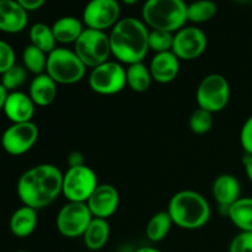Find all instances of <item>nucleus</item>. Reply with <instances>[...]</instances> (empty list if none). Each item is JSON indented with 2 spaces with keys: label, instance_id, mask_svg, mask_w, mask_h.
Returning <instances> with one entry per match:
<instances>
[{
  "label": "nucleus",
  "instance_id": "f257e3e1",
  "mask_svg": "<svg viewBox=\"0 0 252 252\" xmlns=\"http://www.w3.org/2000/svg\"><path fill=\"white\" fill-rule=\"evenodd\" d=\"M63 187V172L52 164H39L26 170L17 181L16 192L24 206L42 209L53 203Z\"/></svg>",
  "mask_w": 252,
  "mask_h": 252
},
{
  "label": "nucleus",
  "instance_id": "f03ea898",
  "mask_svg": "<svg viewBox=\"0 0 252 252\" xmlns=\"http://www.w3.org/2000/svg\"><path fill=\"white\" fill-rule=\"evenodd\" d=\"M110 37L112 56L127 65L140 63L149 52V30L143 20L123 17L111 29Z\"/></svg>",
  "mask_w": 252,
  "mask_h": 252
},
{
  "label": "nucleus",
  "instance_id": "7ed1b4c3",
  "mask_svg": "<svg viewBox=\"0 0 252 252\" xmlns=\"http://www.w3.org/2000/svg\"><path fill=\"white\" fill-rule=\"evenodd\" d=\"M167 212L175 225L185 230H197L207 225L212 209L208 201L201 193L184 189L171 197Z\"/></svg>",
  "mask_w": 252,
  "mask_h": 252
},
{
  "label": "nucleus",
  "instance_id": "20e7f679",
  "mask_svg": "<svg viewBox=\"0 0 252 252\" xmlns=\"http://www.w3.org/2000/svg\"><path fill=\"white\" fill-rule=\"evenodd\" d=\"M142 17L152 30L175 33L189 21L187 4L184 0H147L142 7Z\"/></svg>",
  "mask_w": 252,
  "mask_h": 252
},
{
  "label": "nucleus",
  "instance_id": "39448f33",
  "mask_svg": "<svg viewBox=\"0 0 252 252\" xmlns=\"http://www.w3.org/2000/svg\"><path fill=\"white\" fill-rule=\"evenodd\" d=\"M86 66L80 61L74 49L57 47L48 54L46 73L62 85H73L83 80L86 74Z\"/></svg>",
  "mask_w": 252,
  "mask_h": 252
},
{
  "label": "nucleus",
  "instance_id": "423d86ee",
  "mask_svg": "<svg viewBox=\"0 0 252 252\" xmlns=\"http://www.w3.org/2000/svg\"><path fill=\"white\" fill-rule=\"evenodd\" d=\"M74 52L86 68H96L110 61L112 56L110 37L103 31L85 29L74 43Z\"/></svg>",
  "mask_w": 252,
  "mask_h": 252
},
{
  "label": "nucleus",
  "instance_id": "0eeeda50",
  "mask_svg": "<svg viewBox=\"0 0 252 252\" xmlns=\"http://www.w3.org/2000/svg\"><path fill=\"white\" fill-rule=\"evenodd\" d=\"M97 186V175L90 166L81 165L68 167L63 174L62 194L68 199V202L86 203Z\"/></svg>",
  "mask_w": 252,
  "mask_h": 252
},
{
  "label": "nucleus",
  "instance_id": "6e6552de",
  "mask_svg": "<svg viewBox=\"0 0 252 252\" xmlns=\"http://www.w3.org/2000/svg\"><path fill=\"white\" fill-rule=\"evenodd\" d=\"M197 105L199 108L217 113L223 111L230 100V85L221 74L204 76L196 91Z\"/></svg>",
  "mask_w": 252,
  "mask_h": 252
},
{
  "label": "nucleus",
  "instance_id": "1a4fd4ad",
  "mask_svg": "<svg viewBox=\"0 0 252 252\" xmlns=\"http://www.w3.org/2000/svg\"><path fill=\"white\" fill-rule=\"evenodd\" d=\"M89 85L98 95H115L127 86L126 68L120 62L108 61L91 69Z\"/></svg>",
  "mask_w": 252,
  "mask_h": 252
},
{
  "label": "nucleus",
  "instance_id": "9d476101",
  "mask_svg": "<svg viewBox=\"0 0 252 252\" xmlns=\"http://www.w3.org/2000/svg\"><path fill=\"white\" fill-rule=\"evenodd\" d=\"M93 218V214L86 203L68 202L57 214V230L64 238L76 239L80 236L83 238Z\"/></svg>",
  "mask_w": 252,
  "mask_h": 252
},
{
  "label": "nucleus",
  "instance_id": "9b49d317",
  "mask_svg": "<svg viewBox=\"0 0 252 252\" xmlns=\"http://www.w3.org/2000/svg\"><path fill=\"white\" fill-rule=\"evenodd\" d=\"M39 130L33 122L12 123L1 135V147L7 154L20 157L34 147L38 140Z\"/></svg>",
  "mask_w": 252,
  "mask_h": 252
},
{
  "label": "nucleus",
  "instance_id": "f8f14e48",
  "mask_svg": "<svg viewBox=\"0 0 252 252\" xmlns=\"http://www.w3.org/2000/svg\"><path fill=\"white\" fill-rule=\"evenodd\" d=\"M121 5L118 0H90L83 11V22L86 29L106 32L118 21Z\"/></svg>",
  "mask_w": 252,
  "mask_h": 252
},
{
  "label": "nucleus",
  "instance_id": "ddd939ff",
  "mask_svg": "<svg viewBox=\"0 0 252 252\" xmlns=\"http://www.w3.org/2000/svg\"><path fill=\"white\" fill-rule=\"evenodd\" d=\"M208 38L203 30L185 26L174 33L172 52L180 61H194L206 52Z\"/></svg>",
  "mask_w": 252,
  "mask_h": 252
},
{
  "label": "nucleus",
  "instance_id": "4468645a",
  "mask_svg": "<svg viewBox=\"0 0 252 252\" xmlns=\"http://www.w3.org/2000/svg\"><path fill=\"white\" fill-rule=\"evenodd\" d=\"M94 218L108 219L117 212L120 206V193L110 184H98L86 202Z\"/></svg>",
  "mask_w": 252,
  "mask_h": 252
},
{
  "label": "nucleus",
  "instance_id": "2eb2a0df",
  "mask_svg": "<svg viewBox=\"0 0 252 252\" xmlns=\"http://www.w3.org/2000/svg\"><path fill=\"white\" fill-rule=\"evenodd\" d=\"M2 111L7 120L12 123L31 122L36 111V105L29 94L17 90L7 94Z\"/></svg>",
  "mask_w": 252,
  "mask_h": 252
},
{
  "label": "nucleus",
  "instance_id": "dca6fc26",
  "mask_svg": "<svg viewBox=\"0 0 252 252\" xmlns=\"http://www.w3.org/2000/svg\"><path fill=\"white\" fill-rule=\"evenodd\" d=\"M29 24V11L16 0H0V31L19 33Z\"/></svg>",
  "mask_w": 252,
  "mask_h": 252
},
{
  "label": "nucleus",
  "instance_id": "f3484780",
  "mask_svg": "<svg viewBox=\"0 0 252 252\" xmlns=\"http://www.w3.org/2000/svg\"><path fill=\"white\" fill-rule=\"evenodd\" d=\"M212 194L220 208L225 209L235 203L241 196V185L238 177L231 174H221L214 180L212 186Z\"/></svg>",
  "mask_w": 252,
  "mask_h": 252
},
{
  "label": "nucleus",
  "instance_id": "a211bd4d",
  "mask_svg": "<svg viewBox=\"0 0 252 252\" xmlns=\"http://www.w3.org/2000/svg\"><path fill=\"white\" fill-rule=\"evenodd\" d=\"M149 70L153 80L159 84H169L179 75L180 59L172 51L157 53L150 61Z\"/></svg>",
  "mask_w": 252,
  "mask_h": 252
},
{
  "label": "nucleus",
  "instance_id": "6ab92c4d",
  "mask_svg": "<svg viewBox=\"0 0 252 252\" xmlns=\"http://www.w3.org/2000/svg\"><path fill=\"white\" fill-rule=\"evenodd\" d=\"M29 95L39 107L49 106L58 95V84L51 78L47 73L34 75L30 84Z\"/></svg>",
  "mask_w": 252,
  "mask_h": 252
},
{
  "label": "nucleus",
  "instance_id": "aec40b11",
  "mask_svg": "<svg viewBox=\"0 0 252 252\" xmlns=\"http://www.w3.org/2000/svg\"><path fill=\"white\" fill-rule=\"evenodd\" d=\"M38 218L37 211L31 207L22 206L12 213L9 221V228L16 238H27L37 228Z\"/></svg>",
  "mask_w": 252,
  "mask_h": 252
},
{
  "label": "nucleus",
  "instance_id": "412c9836",
  "mask_svg": "<svg viewBox=\"0 0 252 252\" xmlns=\"http://www.w3.org/2000/svg\"><path fill=\"white\" fill-rule=\"evenodd\" d=\"M84 22L74 16H63L52 25L57 43H75L84 31Z\"/></svg>",
  "mask_w": 252,
  "mask_h": 252
},
{
  "label": "nucleus",
  "instance_id": "4be33fe9",
  "mask_svg": "<svg viewBox=\"0 0 252 252\" xmlns=\"http://www.w3.org/2000/svg\"><path fill=\"white\" fill-rule=\"evenodd\" d=\"M110 234L111 229L107 219L93 218L83 235L84 244L90 251H100L107 244Z\"/></svg>",
  "mask_w": 252,
  "mask_h": 252
},
{
  "label": "nucleus",
  "instance_id": "5701e85b",
  "mask_svg": "<svg viewBox=\"0 0 252 252\" xmlns=\"http://www.w3.org/2000/svg\"><path fill=\"white\" fill-rule=\"evenodd\" d=\"M231 223L240 231H252V198L240 197L226 211Z\"/></svg>",
  "mask_w": 252,
  "mask_h": 252
},
{
  "label": "nucleus",
  "instance_id": "b1692460",
  "mask_svg": "<svg viewBox=\"0 0 252 252\" xmlns=\"http://www.w3.org/2000/svg\"><path fill=\"white\" fill-rule=\"evenodd\" d=\"M126 79L127 86L134 93H145L153 81L149 66L145 65L143 62L128 65L126 68Z\"/></svg>",
  "mask_w": 252,
  "mask_h": 252
},
{
  "label": "nucleus",
  "instance_id": "393cba45",
  "mask_svg": "<svg viewBox=\"0 0 252 252\" xmlns=\"http://www.w3.org/2000/svg\"><path fill=\"white\" fill-rule=\"evenodd\" d=\"M174 221L167 211H160L149 219L145 228L147 238L152 243H160L169 235Z\"/></svg>",
  "mask_w": 252,
  "mask_h": 252
},
{
  "label": "nucleus",
  "instance_id": "a878e982",
  "mask_svg": "<svg viewBox=\"0 0 252 252\" xmlns=\"http://www.w3.org/2000/svg\"><path fill=\"white\" fill-rule=\"evenodd\" d=\"M30 41H31L32 46L37 47L44 53L49 54L52 51L57 48V41L54 38L53 31H52V26L43 24V22H37V24L32 25L29 32Z\"/></svg>",
  "mask_w": 252,
  "mask_h": 252
},
{
  "label": "nucleus",
  "instance_id": "bb28decb",
  "mask_svg": "<svg viewBox=\"0 0 252 252\" xmlns=\"http://www.w3.org/2000/svg\"><path fill=\"white\" fill-rule=\"evenodd\" d=\"M218 6L213 0H196L187 5V20L193 24H203L213 19Z\"/></svg>",
  "mask_w": 252,
  "mask_h": 252
},
{
  "label": "nucleus",
  "instance_id": "cd10ccee",
  "mask_svg": "<svg viewBox=\"0 0 252 252\" xmlns=\"http://www.w3.org/2000/svg\"><path fill=\"white\" fill-rule=\"evenodd\" d=\"M47 58H48V54L32 44H29L22 52L24 66L27 69V71L34 74V75L46 73Z\"/></svg>",
  "mask_w": 252,
  "mask_h": 252
},
{
  "label": "nucleus",
  "instance_id": "c85d7f7f",
  "mask_svg": "<svg viewBox=\"0 0 252 252\" xmlns=\"http://www.w3.org/2000/svg\"><path fill=\"white\" fill-rule=\"evenodd\" d=\"M27 69L24 65L20 64H15L14 66L1 74V85L6 89L9 93L12 91H17V89L21 88L27 80Z\"/></svg>",
  "mask_w": 252,
  "mask_h": 252
},
{
  "label": "nucleus",
  "instance_id": "c756f323",
  "mask_svg": "<svg viewBox=\"0 0 252 252\" xmlns=\"http://www.w3.org/2000/svg\"><path fill=\"white\" fill-rule=\"evenodd\" d=\"M214 123L213 113L203 108H196L189 116V128L194 134H206L212 129Z\"/></svg>",
  "mask_w": 252,
  "mask_h": 252
},
{
  "label": "nucleus",
  "instance_id": "7c9ffc66",
  "mask_svg": "<svg viewBox=\"0 0 252 252\" xmlns=\"http://www.w3.org/2000/svg\"><path fill=\"white\" fill-rule=\"evenodd\" d=\"M174 46V33L161 30L149 31V49L157 53L172 51Z\"/></svg>",
  "mask_w": 252,
  "mask_h": 252
},
{
  "label": "nucleus",
  "instance_id": "2f4dec72",
  "mask_svg": "<svg viewBox=\"0 0 252 252\" xmlns=\"http://www.w3.org/2000/svg\"><path fill=\"white\" fill-rule=\"evenodd\" d=\"M16 64V54L11 44L0 39V75Z\"/></svg>",
  "mask_w": 252,
  "mask_h": 252
},
{
  "label": "nucleus",
  "instance_id": "473e14b6",
  "mask_svg": "<svg viewBox=\"0 0 252 252\" xmlns=\"http://www.w3.org/2000/svg\"><path fill=\"white\" fill-rule=\"evenodd\" d=\"M229 252H252V231H240L231 240Z\"/></svg>",
  "mask_w": 252,
  "mask_h": 252
},
{
  "label": "nucleus",
  "instance_id": "72a5a7b5",
  "mask_svg": "<svg viewBox=\"0 0 252 252\" xmlns=\"http://www.w3.org/2000/svg\"><path fill=\"white\" fill-rule=\"evenodd\" d=\"M240 144L245 154L252 155V116L244 122L241 127Z\"/></svg>",
  "mask_w": 252,
  "mask_h": 252
},
{
  "label": "nucleus",
  "instance_id": "f704fd0d",
  "mask_svg": "<svg viewBox=\"0 0 252 252\" xmlns=\"http://www.w3.org/2000/svg\"><path fill=\"white\" fill-rule=\"evenodd\" d=\"M16 1L27 11H36L46 4L47 0H16Z\"/></svg>",
  "mask_w": 252,
  "mask_h": 252
},
{
  "label": "nucleus",
  "instance_id": "c9c22d12",
  "mask_svg": "<svg viewBox=\"0 0 252 252\" xmlns=\"http://www.w3.org/2000/svg\"><path fill=\"white\" fill-rule=\"evenodd\" d=\"M68 165L69 167L74 166H81V165H85L84 162V157L80 152H71L68 155Z\"/></svg>",
  "mask_w": 252,
  "mask_h": 252
},
{
  "label": "nucleus",
  "instance_id": "e433bc0d",
  "mask_svg": "<svg viewBox=\"0 0 252 252\" xmlns=\"http://www.w3.org/2000/svg\"><path fill=\"white\" fill-rule=\"evenodd\" d=\"M243 164H244V170L246 172V176L248 179L252 182V155H248L245 154L243 159Z\"/></svg>",
  "mask_w": 252,
  "mask_h": 252
},
{
  "label": "nucleus",
  "instance_id": "4c0bfd02",
  "mask_svg": "<svg viewBox=\"0 0 252 252\" xmlns=\"http://www.w3.org/2000/svg\"><path fill=\"white\" fill-rule=\"evenodd\" d=\"M7 94H9V91H7L6 89L1 85V83H0V111L4 108V103L5 101H6Z\"/></svg>",
  "mask_w": 252,
  "mask_h": 252
},
{
  "label": "nucleus",
  "instance_id": "58836bf2",
  "mask_svg": "<svg viewBox=\"0 0 252 252\" xmlns=\"http://www.w3.org/2000/svg\"><path fill=\"white\" fill-rule=\"evenodd\" d=\"M134 252H162V251H160L159 249L157 248H153V246H143V248L137 249Z\"/></svg>",
  "mask_w": 252,
  "mask_h": 252
},
{
  "label": "nucleus",
  "instance_id": "ea45409f",
  "mask_svg": "<svg viewBox=\"0 0 252 252\" xmlns=\"http://www.w3.org/2000/svg\"><path fill=\"white\" fill-rule=\"evenodd\" d=\"M121 1L126 5H134V4H137L138 0H121Z\"/></svg>",
  "mask_w": 252,
  "mask_h": 252
},
{
  "label": "nucleus",
  "instance_id": "a19ab883",
  "mask_svg": "<svg viewBox=\"0 0 252 252\" xmlns=\"http://www.w3.org/2000/svg\"><path fill=\"white\" fill-rule=\"evenodd\" d=\"M236 2H240V4H248V2H251L252 0H234Z\"/></svg>",
  "mask_w": 252,
  "mask_h": 252
},
{
  "label": "nucleus",
  "instance_id": "79ce46f5",
  "mask_svg": "<svg viewBox=\"0 0 252 252\" xmlns=\"http://www.w3.org/2000/svg\"><path fill=\"white\" fill-rule=\"evenodd\" d=\"M16 252H31V251H26V250H19V251H16Z\"/></svg>",
  "mask_w": 252,
  "mask_h": 252
}]
</instances>
